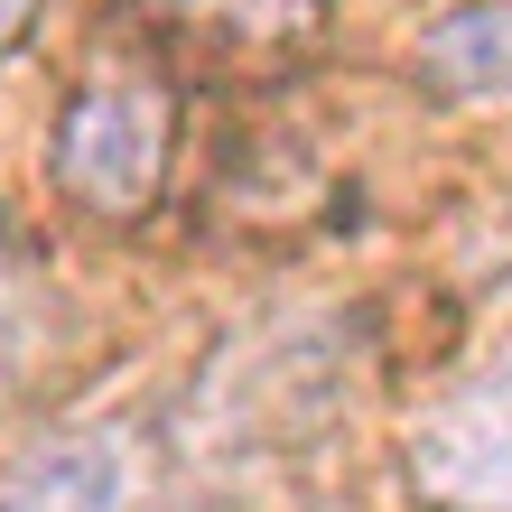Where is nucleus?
Returning <instances> with one entry per match:
<instances>
[{"label": "nucleus", "instance_id": "1", "mask_svg": "<svg viewBox=\"0 0 512 512\" xmlns=\"http://www.w3.org/2000/svg\"><path fill=\"white\" fill-rule=\"evenodd\" d=\"M168 159H177V94L168 66L140 47H103L94 66L66 84V112L47 131V177L56 196L84 205L103 224H140L168 196Z\"/></svg>", "mask_w": 512, "mask_h": 512}, {"label": "nucleus", "instance_id": "2", "mask_svg": "<svg viewBox=\"0 0 512 512\" xmlns=\"http://www.w3.org/2000/svg\"><path fill=\"white\" fill-rule=\"evenodd\" d=\"M401 485L419 512H512V345L419 401L401 429Z\"/></svg>", "mask_w": 512, "mask_h": 512}, {"label": "nucleus", "instance_id": "3", "mask_svg": "<svg viewBox=\"0 0 512 512\" xmlns=\"http://www.w3.org/2000/svg\"><path fill=\"white\" fill-rule=\"evenodd\" d=\"M149 438L122 419H75L38 438L0 475V512H140L149 503Z\"/></svg>", "mask_w": 512, "mask_h": 512}, {"label": "nucleus", "instance_id": "4", "mask_svg": "<svg viewBox=\"0 0 512 512\" xmlns=\"http://www.w3.org/2000/svg\"><path fill=\"white\" fill-rule=\"evenodd\" d=\"M419 84L447 103H512V0H457L419 28Z\"/></svg>", "mask_w": 512, "mask_h": 512}, {"label": "nucleus", "instance_id": "5", "mask_svg": "<svg viewBox=\"0 0 512 512\" xmlns=\"http://www.w3.org/2000/svg\"><path fill=\"white\" fill-rule=\"evenodd\" d=\"M159 28L177 38H205V47H298L317 38L336 0H140Z\"/></svg>", "mask_w": 512, "mask_h": 512}, {"label": "nucleus", "instance_id": "6", "mask_svg": "<svg viewBox=\"0 0 512 512\" xmlns=\"http://www.w3.org/2000/svg\"><path fill=\"white\" fill-rule=\"evenodd\" d=\"M28 19H38V0H0V47H19Z\"/></svg>", "mask_w": 512, "mask_h": 512}]
</instances>
